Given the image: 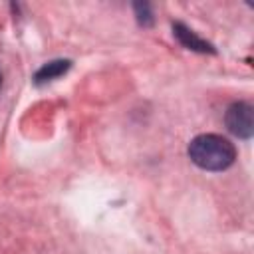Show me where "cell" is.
<instances>
[{
	"label": "cell",
	"instance_id": "6da1fadb",
	"mask_svg": "<svg viewBox=\"0 0 254 254\" xmlns=\"http://www.w3.org/2000/svg\"><path fill=\"white\" fill-rule=\"evenodd\" d=\"M189 157L196 167L204 171H224L234 163L236 149L226 137L204 133L196 135L189 143Z\"/></svg>",
	"mask_w": 254,
	"mask_h": 254
},
{
	"label": "cell",
	"instance_id": "277c9868",
	"mask_svg": "<svg viewBox=\"0 0 254 254\" xmlns=\"http://www.w3.org/2000/svg\"><path fill=\"white\" fill-rule=\"evenodd\" d=\"M71 65L69 60H56V62H50L46 64L44 67H40L36 71V83H44V81H50V79H56L58 75H62L64 71H67Z\"/></svg>",
	"mask_w": 254,
	"mask_h": 254
},
{
	"label": "cell",
	"instance_id": "5b68a950",
	"mask_svg": "<svg viewBox=\"0 0 254 254\" xmlns=\"http://www.w3.org/2000/svg\"><path fill=\"white\" fill-rule=\"evenodd\" d=\"M135 10H137V18L141 24H151L153 18H151V12H149V4H135Z\"/></svg>",
	"mask_w": 254,
	"mask_h": 254
},
{
	"label": "cell",
	"instance_id": "3957f363",
	"mask_svg": "<svg viewBox=\"0 0 254 254\" xmlns=\"http://www.w3.org/2000/svg\"><path fill=\"white\" fill-rule=\"evenodd\" d=\"M173 32H175V36H177V40L185 46V48H189V50H194V52H202V54H206V52H214L212 50V46L208 44V42H204V40H200L192 30H189L185 24H181V22H177V24H173Z\"/></svg>",
	"mask_w": 254,
	"mask_h": 254
},
{
	"label": "cell",
	"instance_id": "7a4b0ae2",
	"mask_svg": "<svg viewBox=\"0 0 254 254\" xmlns=\"http://www.w3.org/2000/svg\"><path fill=\"white\" fill-rule=\"evenodd\" d=\"M226 127L232 135L240 139H248L254 133V109L246 101H236L226 109L224 115Z\"/></svg>",
	"mask_w": 254,
	"mask_h": 254
},
{
	"label": "cell",
	"instance_id": "8992f818",
	"mask_svg": "<svg viewBox=\"0 0 254 254\" xmlns=\"http://www.w3.org/2000/svg\"><path fill=\"white\" fill-rule=\"evenodd\" d=\"M0 85H2V73H0Z\"/></svg>",
	"mask_w": 254,
	"mask_h": 254
}]
</instances>
